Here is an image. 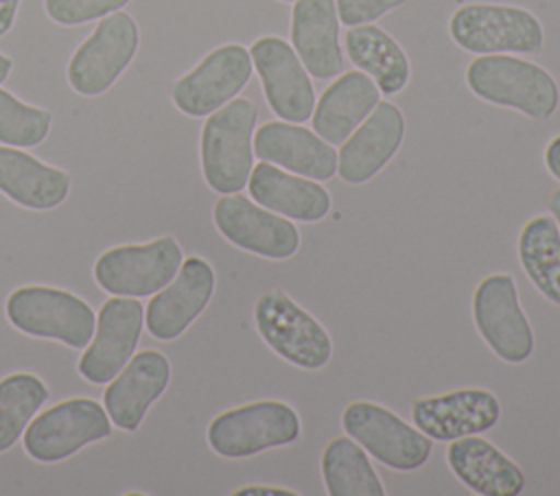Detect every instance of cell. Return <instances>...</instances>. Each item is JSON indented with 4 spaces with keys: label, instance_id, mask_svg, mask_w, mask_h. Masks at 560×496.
Masks as SVG:
<instances>
[{
    "label": "cell",
    "instance_id": "obj_1",
    "mask_svg": "<svg viewBox=\"0 0 560 496\" xmlns=\"http://www.w3.org/2000/svg\"><path fill=\"white\" fill-rule=\"evenodd\" d=\"M256 118V105L241 96L206 116L199 135V162L210 190L230 194L247 186L254 166Z\"/></svg>",
    "mask_w": 560,
    "mask_h": 496
},
{
    "label": "cell",
    "instance_id": "obj_2",
    "mask_svg": "<svg viewBox=\"0 0 560 496\" xmlns=\"http://www.w3.org/2000/svg\"><path fill=\"white\" fill-rule=\"evenodd\" d=\"M466 83L481 101L534 120L551 118L560 105L558 83L542 66L505 52L475 57L466 68Z\"/></svg>",
    "mask_w": 560,
    "mask_h": 496
},
{
    "label": "cell",
    "instance_id": "obj_3",
    "mask_svg": "<svg viewBox=\"0 0 560 496\" xmlns=\"http://www.w3.org/2000/svg\"><path fill=\"white\" fill-rule=\"evenodd\" d=\"M4 317L22 334L59 341L74 350L90 343L96 326V312L85 299L46 284L13 288L4 299Z\"/></svg>",
    "mask_w": 560,
    "mask_h": 496
},
{
    "label": "cell",
    "instance_id": "obj_4",
    "mask_svg": "<svg viewBox=\"0 0 560 496\" xmlns=\"http://www.w3.org/2000/svg\"><path fill=\"white\" fill-rule=\"evenodd\" d=\"M302 422L282 400H256L214 415L206 428L208 446L225 459H245L298 441Z\"/></svg>",
    "mask_w": 560,
    "mask_h": 496
},
{
    "label": "cell",
    "instance_id": "obj_5",
    "mask_svg": "<svg viewBox=\"0 0 560 496\" xmlns=\"http://www.w3.org/2000/svg\"><path fill=\"white\" fill-rule=\"evenodd\" d=\"M109 435L112 420L103 402L77 395L39 411L22 433V446L39 463H59Z\"/></svg>",
    "mask_w": 560,
    "mask_h": 496
},
{
    "label": "cell",
    "instance_id": "obj_6",
    "mask_svg": "<svg viewBox=\"0 0 560 496\" xmlns=\"http://www.w3.org/2000/svg\"><path fill=\"white\" fill-rule=\"evenodd\" d=\"M254 323L260 339L300 369H322L332 356L326 328L280 288L265 291L256 299Z\"/></svg>",
    "mask_w": 560,
    "mask_h": 496
},
{
    "label": "cell",
    "instance_id": "obj_7",
    "mask_svg": "<svg viewBox=\"0 0 560 496\" xmlns=\"http://www.w3.org/2000/svg\"><path fill=\"white\" fill-rule=\"evenodd\" d=\"M138 46L140 31L129 13L120 9L101 17L68 61V85L81 96L105 94L129 68Z\"/></svg>",
    "mask_w": 560,
    "mask_h": 496
},
{
    "label": "cell",
    "instance_id": "obj_8",
    "mask_svg": "<svg viewBox=\"0 0 560 496\" xmlns=\"http://www.w3.org/2000/svg\"><path fill=\"white\" fill-rule=\"evenodd\" d=\"M184 260L175 236H160L147 243L116 245L98 253L92 267L94 282L112 295L149 297L164 288Z\"/></svg>",
    "mask_w": 560,
    "mask_h": 496
},
{
    "label": "cell",
    "instance_id": "obj_9",
    "mask_svg": "<svg viewBox=\"0 0 560 496\" xmlns=\"http://www.w3.org/2000/svg\"><path fill=\"white\" fill-rule=\"evenodd\" d=\"M341 428L370 457L398 472L422 468L433 450V439L422 430L370 400L350 402L341 413Z\"/></svg>",
    "mask_w": 560,
    "mask_h": 496
},
{
    "label": "cell",
    "instance_id": "obj_10",
    "mask_svg": "<svg viewBox=\"0 0 560 496\" xmlns=\"http://www.w3.org/2000/svg\"><path fill=\"white\" fill-rule=\"evenodd\" d=\"M451 39L477 55L540 52L545 44L542 24L521 7L464 4L448 20Z\"/></svg>",
    "mask_w": 560,
    "mask_h": 496
},
{
    "label": "cell",
    "instance_id": "obj_11",
    "mask_svg": "<svg viewBox=\"0 0 560 496\" xmlns=\"http://www.w3.org/2000/svg\"><path fill=\"white\" fill-rule=\"evenodd\" d=\"M472 321L486 345L505 363H525L534 352V330L521 308L510 273L486 275L472 293Z\"/></svg>",
    "mask_w": 560,
    "mask_h": 496
},
{
    "label": "cell",
    "instance_id": "obj_12",
    "mask_svg": "<svg viewBox=\"0 0 560 496\" xmlns=\"http://www.w3.org/2000/svg\"><path fill=\"white\" fill-rule=\"evenodd\" d=\"M252 72L249 48L241 44L217 46L171 85V101L184 116L203 118L238 96Z\"/></svg>",
    "mask_w": 560,
    "mask_h": 496
},
{
    "label": "cell",
    "instance_id": "obj_13",
    "mask_svg": "<svg viewBox=\"0 0 560 496\" xmlns=\"http://www.w3.org/2000/svg\"><path fill=\"white\" fill-rule=\"evenodd\" d=\"M142 328L144 306L138 297L105 299L96 312L94 334L79 356V376L92 385H107L136 354Z\"/></svg>",
    "mask_w": 560,
    "mask_h": 496
},
{
    "label": "cell",
    "instance_id": "obj_14",
    "mask_svg": "<svg viewBox=\"0 0 560 496\" xmlns=\"http://www.w3.org/2000/svg\"><path fill=\"white\" fill-rule=\"evenodd\" d=\"M219 234L234 247L269 260H287L300 247V232L280 216L241 192L221 194L212 208Z\"/></svg>",
    "mask_w": 560,
    "mask_h": 496
},
{
    "label": "cell",
    "instance_id": "obj_15",
    "mask_svg": "<svg viewBox=\"0 0 560 496\" xmlns=\"http://www.w3.org/2000/svg\"><path fill=\"white\" fill-rule=\"evenodd\" d=\"M269 109L287 122H304L315 107V90L304 63L289 42L262 35L249 46Z\"/></svg>",
    "mask_w": 560,
    "mask_h": 496
},
{
    "label": "cell",
    "instance_id": "obj_16",
    "mask_svg": "<svg viewBox=\"0 0 560 496\" xmlns=\"http://www.w3.org/2000/svg\"><path fill=\"white\" fill-rule=\"evenodd\" d=\"M214 286L217 275L206 258H184L175 277L144 306V328L158 341H175L206 310Z\"/></svg>",
    "mask_w": 560,
    "mask_h": 496
},
{
    "label": "cell",
    "instance_id": "obj_17",
    "mask_svg": "<svg viewBox=\"0 0 560 496\" xmlns=\"http://www.w3.org/2000/svg\"><path fill=\"white\" fill-rule=\"evenodd\" d=\"M501 417L499 398L483 387H464L411 402V422L433 441H453L490 430Z\"/></svg>",
    "mask_w": 560,
    "mask_h": 496
},
{
    "label": "cell",
    "instance_id": "obj_18",
    "mask_svg": "<svg viewBox=\"0 0 560 496\" xmlns=\"http://www.w3.org/2000/svg\"><path fill=\"white\" fill-rule=\"evenodd\" d=\"M171 363L160 350H140L105 385L103 406L114 426L133 433L144 422L147 411L166 391Z\"/></svg>",
    "mask_w": 560,
    "mask_h": 496
},
{
    "label": "cell",
    "instance_id": "obj_19",
    "mask_svg": "<svg viewBox=\"0 0 560 496\" xmlns=\"http://www.w3.org/2000/svg\"><path fill=\"white\" fill-rule=\"evenodd\" d=\"M405 138V116L387 101H378L368 118L341 142L337 175L352 186L368 184L398 153Z\"/></svg>",
    "mask_w": 560,
    "mask_h": 496
},
{
    "label": "cell",
    "instance_id": "obj_20",
    "mask_svg": "<svg viewBox=\"0 0 560 496\" xmlns=\"http://www.w3.org/2000/svg\"><path fill=\"white\" fill-rule=\"evenodd\" d=\"M254 155L289 173L326 181L337 175V151L315 131L287 120H269L254 131Z\"/></svg>",
    "mask_w": 560,
    "mask_h": 496
},
{
    "label": "cell",
    "instance_id": "obj_21",
    "mask_svg": "<svg viewBox=\"0 0 560 496\" xmlns=\"http://www.w3.org/2000/svg\"><path fill=\"white\" fill-rule=\"evenodd\" d=\"M247 190L258 205L302 223L322 221L332 205L328 190L315 179L289 173L262 160L252 166Z\"/></svg>",
    "mask_w": 560,
    "mask_h": 496
},
{
    "label": "cell",
    "instance_id": "obj_22",
    "mask_svg": "<svg viewBox=\"0 0 560 496\" xmlns=\"http://www.w3.org/2000/svg\"><path fill=\"white\" fill-rule=\"evenodd\" d=\"M444 457L459 483L479 496H516L525 487L523 470L486 437H457Z\"/></svg>",
    "mask_w": 560,
    "mask_h": 496
},
{
    "label": "cell",
    "instance_id": "obj_23",
    "mask_svg": "<svg viewBox=\"0 0 560 496\" xmlns=\"http://www.w3.org/2000/svg\"><path fill=\"white\" fill-rule=\"evenodd\" d=\"M291 46L315 79H332L343 70L339 17L335 0H295L291 13Z\"/></svg>",
    "mask_w": 560,
    "mask_h": 496
},
{
    "label": "cell",
    "instance_id": "obj_24",
    "mask_svg": "<svg viewBox=\"0 0 560 496\" xmlns=\"http://www.w3.org/2000/svg\"><path fill=\"white\" fill-rule=\"evenodd\" d=\"M70 175L18 146H0V192L13 203L44 212L61 205L70 194Z\"/></svg>",
    "mask_w": 560,
    "mask_h": 496
},
{
    "label": "cell",
    "instance_id": "obj_25",
    "mask_svg": "<svg viewBox=\"0 0 560 496\" xmlns=\"http://www.w3.org/2000/svg\"><path fill=\"white\" fill-rule=\"evenodd\" d=\"M381 90L361 70L341 72L315 101L313 131L328 144H341L376 107Z\"/></svg>",
    "mask_w": 560,
    "mask_h": 496
},
{
    "label": "cell",
    "instance_id": "obj_26",
    "mask_svg": "<svg viewBox=\"0 0 560 496\" xmlns=\"http://www.w3.org/2000/svg\"><path fill=\"white\" fill-rule=\"evenodd\" d=\"M348 59L365 72L381 94L394 96L409 83L411 66L400 44L376 24L350 26L343 35Z\"/></svg>",
    "mask_w": 560,
    "mask_h": 496
},
{
    "label": "cell",
    "instance_id": "obj_27",
    "mask_svg": "<svg viewBox=\"0 0 560 496\" xmlns=\"http://www.w3.org/2000/svg\"><path fill=\"white\" fill-rule=\"evenodd\" d=\"M319 470L330 496H383L385 487L370 454L350 437L341 435L326 444Z\"/></svg>",
    "mask_w": 560,
    "mask_h": 496
},
{
    "label": "cell",
    "instance_id": "obj_28",
    "mask_svg": "<svg viewBox=\"0 0 560 496\" xmlns=\"http://www.w3.org/2000/svg\"><path fill=\"white\" fill-rule=\"evenodd\" d=\"M516 249L529 282L545 299L560 306V232L553 216L529 219L518 234Z\"/></svg>",
    "mask_w": 560,
    "mask_h": 496
},
{
    "label": "cell",
    "instance_id": "obj_29",
    "mask_svg": "<svg viewBox=\"0 0 560 496\" xmlns=\"http://www.w3.org/2000/svg\"><path fill=\"white\" fill-rule=\"evenodd\" d=\"M46 382L31 371L0 378V452L11 450L48 400Z\"/></svg>",
    "mask_w": 560,
    "mask_h": 496
},
{
    "label": "cell",
    "instance_id": "obj_30",
    "mask_svg": "<svg viewBox=\"0 0 560 496\" xmlns=\"http://www.w3.org/2000/svg\"><path fill=\"white\" fill-rule=\"evenodd\" d=\"M52 125L48 109L20 101L9 90L0 87V142L7 146L31 149L42 144Z\"/></svg>",
    "mask_w": 560,
    "mask_h": 496
},
{
    "label": "cell",
    "instance_id": "obj_31",
    "mask_svg": "<svg viewBox=\"0 0 560 496\" xmlns=\"http://www.w3.org/2000/svg\"><path fill=\"white\" fill-rule=\"evenodd\" d=\"M131 0H44L46 15L61 26H79L120 11Z\"/></svg>",
    "mask_w": 560,
    "mask_h": 496
},
{
    "label": "cell",
    "instance_id": "obj_32",
    "mask_svg": "<svg viewBox=\"0 0 560 496\" xmlns=\"http://www.w3.org/2000/svg\"><path fill=\"white\" fill-rule=\"evenodd\" d=\"M407 0H335L337 17L346 26L372 24L387 11L405 4Z\"/></svg>",
    "mask_w": 560,
    "mask_h": 496
},
{
    "label": "cell",
    "instance_id": "obj_33",
    "mask_svg": "<svg viewBox=\"0 0 560 496\" xmlns=\"http://www.w3.org/2000/svg\"><path fill=\"white\" fill-rule=\"evenodd\" d=\"M234 496H300V492L278 485H245L232 492Z\"/></svg>",
    "mask_w": 560,
    "mask_h": 496
},
{
    "label": "cell",
    "instance_id": "obj_34",
    "mask_svg": "<svg viewBox=\"0 0 560 496\" xmlns=\"http://www.w3.org/2000/svg\"><path fill=\"white\" fill-rule=\"evenodd\" d=\"M545 166L560 181V135L551 138L545 146Z\"/></svg>",
    "mask_w": 560,
    "mask_h": 496
},
{
    "label": "cell",
    "instance_id": "obj_35",
    "mask_svg": "<svg viewBox=\"0 0 560 496\" xmlns=\"http://www.w3.org/2000/svg\"><path fill=\"white\" fill-rule=\"evenodd\" d=\"M18 9H20V0H0V37L13 28Z\"/></svg>",
    "mask_w": 560,
    "mask_h": 496
},
{
    "label": "cell",
    "instance_id": "obj_36",
    "mask_svg": "<svg viewBox=\"0 0 560 496\" xmlns=\"http://www.w3.org/2000/svg\"><path fill=\"white\" fill-rule=\"evenodd\" d=\"M549 212H551V216L558 225V232H560V188L553 190L551 197H549Z\"/></svg>",
    "mask_w": 560,
    "mask_h": 496
},
{
    "label": "cell",
    "instance_id": "obj_37",
    "mask_svg": "<svg viewBox=\"0 0 560 496\" xmlns=\"http://www.w3.org/2000/svg\"><path fill=\"white\" fill-rule=\"evenodd\" d=\"M11 68H13L11 57H7V55H2V52H0V83H4V81H7V76L11 74Z\"/></svg>",
    "mask_w": 560,
    "mask_h": 496
},
{
    "label": "cell",
    "instance_id": "obj_38",
    "mask_svg": "<svg viewBox=\"0 0 560 496\" xmlns=\"http://www.w3.org/2000/svg\"><path fill=\"white\" fill-rule=\"evenodd\" d=\"M280 2H295V0H280Z\"/></svg>",
    "mask_w": 560,
    "mask_h": 496
}]
</instances>
